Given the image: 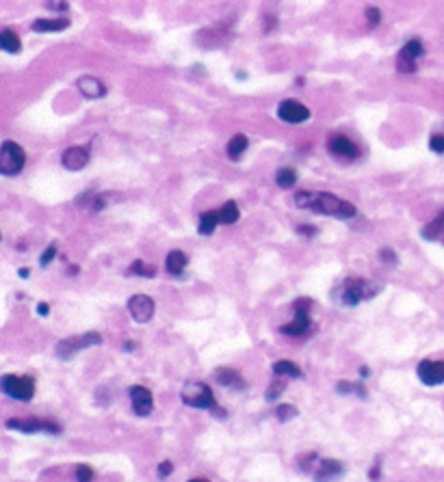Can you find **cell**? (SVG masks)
<instances>
[{
  "mask_svg": "<svg viewBox=\"0 0 444 482\" xmlns=\"http://www.w3.org/2000/svg\"><path fill=\"white\" fill-rule=\"evenodd\" d=\"M295 206L302 210H310L315 215H325L334 219H353L358 210L351 201L336 197L332 193H317V190H297L295 193Z\"/></svg>",
  "mask_w": 444,
  "mask_h": 482,
  "instance_id": "cell-1",
  "label": "cell"
},
{
  "mask_svg": "<svg viewBox=\"0 0 444 482\" xmlns=\"http://www.w3.org/2000/svg\"><path fill=\"white\" fill-rule=\"evenodd\" d=\"M379 290H381V285L375 281L360 279V277H347L334 288V298L340 305L353 307V305H358L360 300L373 298Z\"/></svg>",
  "mask_w": 444,
  "mask_h": 482,
  "instance_id": "cell-2",
  "label": "cell"
},
{
  "mask_svg": "<svg viewBox=\"0 0 444 482\" xmlns=\"http://www.w3.org/2000/svg\"><path fill=\"white\" fill-rule=\"evenodd\" d=\"M0 391L18 402H28L35 396V379L33 376L5 374L0 376Z\"/></svg>",
  "mask_w": 444,
  "mask_h": 482,
  "instance_id": "cell-3",
  "label": "cell"
},
{
  "mask_svg": "<svg viewBox=\"0 0 444 482\" xmlns=\"http://www.w3.org/2000/svg\"><path fill=\"white\" fill-rule=\"evenodd\" d=\"M182 402L193 406V409H204V411L217 409L213 389L202 381H191L182 387Z\"/></svg>",
  "mask_w": 444,
  "mask_h": 482,
  "instance_id": "cell-4",
  "label": "cell"
},
{
  "mask_svg": "<svg viewBox=\"0 0 444 482\" xmlns=\"http://www.w3.org/2000/svg\"><path fill=\"white\" fill-rule=\"evenodd\" d=\"M102 344V336L96 333V331H87V333L83 336H72V338H65L56 344V357L59 359H72L76 353L85 351V349H92V346H100Z\"/></svg>",
  "mask_w": 444,
  "mask_h": 482,
  "instance_id": "cell-5",
  "label": "cell"
},
{
  "mask_svg": "<svg viewBox=\"0 0 444 482\" xmlns=\"http://www.w3.org/2000/svg\"><path fill=\"white\" fill-rule=\"evenodd\" d=\"M26 164V152L16 141H5L0 145V173L3 175H18Z\"/></svg>",
  "mask_w": 444,
  "mask_h": 482,
  "instance_id": "cell-6",
  "label": "cell"
},
{
  "mask_svg": "<svg viewBox=\"0 0 444 482\" xmlns=\"http://www.w3.org/2000/svg\"><path fill=\"white\" fill-rule=\"evenodd\" d=\"M310 307H313V300L308 298H299L297 303H295V320L282 325V333L284 336H293V338H302L306 336L310 331Z\"/></svg>",
  "mask_w": 444,
  "mask_h": 482,
  "instance_id": "cell-7",
  "label": "cell"
},
{
  "mask_svg": "<svg viewBox=\"0 0 444 482\" xmlns=\"http://www.w3.org/2000/svg\"><path fill=\"white\" fill-rule=\"evenodd\" d=\"M7 428L18 430V432H26V435H37V432L59 435V432H61V426H59L56 421H50V419H37V417H28V419L11 417V419H7Z\"/></svg>",
  "mask_w": 444,
  "mask_h": 482,
  "instance_id": "cell-8",
  "label": "cell"
},
{
  "mask_svg": "<svg viewBox=\"0 0 444 482\" xmlns=\"http://www.w3.org/2000/svg\"><path fill=\"white\" fill-rule=\"evenodd\" d=\"M128 311H130L132 320L139 322V325H145L154 318L156 305L147 294H135V296L128 298Z\"/></svg>",
  "mask_w": 444,
  "mask_h": 482,
  "instance_id": "cell-9",
  "label": "cell"
},
{
  "mask_svg": "<svg viewBox=\"0 0 444 482\" xmlns=\"http://www.w3.org/2000/svg\"><path fill=\"white\" fill-rule=\"evenodd\" d=\"M416 374L421 383L429 385V387H436V385H442L444 383V361L440 359H423L419 368H416Z\"/></svg>",
  "mask_w": 444,
  "mask_h": 482,
  "instance_id": "cell-10",
  "label": "cell"
},
{
  "mask_svg": "<svg viewBox=\"0 0 444 482\" xmlns=\"http://www.w3.org/2000/svg\"><path fill=\"white\" fill-rule=\"evenodd\" d=\"M277 117L282 119V122H286V124L297 126V124H304V122H308V119H310V109L304 107V104L297 102V100H284L277 107Z\"/></svg>",
  "mask_w": 444,
  "mask_h": 482,
  "instance_id": "cell-11",
  "label": "cell"
},
{
  "mask_svg": "<svg viewBox=\"0 0 444 482\" xmlns=\"http://www.w3.org/2000/svg\"><path fill=\"white\" fill-rule=\"evenodd\" d=\"M128 396H130V402H132V411H135L139 417H145V415L152 413L154 396L145 385H132L128 389Z\"/></svg>",
  "mask_w": 444,
  "mask_h": 482,
  "instance_id": "cell-12",
  "label": "cell"
},
{
  "mask_svg": "<svg viewBox=\"0 0 444 482\" xmlns=\"http://www.w3.org/2000/svg\"><path fill=\"white\" fill-rule=\"evenodd\" d=\"M330 152L338 158V160H345V162H351L360 156V147L355 145L349 137H345V134H334V137L330 139Z\"/></svg>",
  "mask_w": 444,
  "mask_h": 482,
  "instance_id": "cell-13",
  "label": "cell"
},
{
  "mask_svg": "<svg viewBox=\"0 0 444 482\" xmlns=\"http://www.w3.org/2000/svg\"><path fill=\"white\" fill-rule=\"evenodd\" d=\"M89 158H92V154H89L87 147L74 145V147H67L61 154V164L67 171H81L89 164Z\"/></svg>",
  "mask_w": 444,
  "mask_h": 482,
  "instance_id": "cell-14",
  "label": "cell"
},
{
  "mask_svg": "<svg viewBox=\"0 0 444 482\" xmlns=\"http://www.w3.org/2000/svg\"><path fill=\"white\" fill-rule=\"evenodd\" d=\"M345 472V465L336 461V459H325L317 465V470H315V480L317 482H332L336 480L338 476H343Z\"/></svg>",
  "mask_w": 444,
  "mask_h": 482,
  "instance_id": "cell-15",
  "label": "cell"
},
{
  "mask_svg": "<svg viewBox=\"0 0 444 482\" xmlns=\"http://www.w3.org/2000/svg\"><path fill=\"white\" fill-rule=\"evenodd\" d=\"M76 85H78V91L89 100H98L102 96H107L105 83H102L100 78H96V76H81Z\"/></svg>",
  "mask_w": 444,
  "mask_h": 482,
  "instance_id": "cell-16",
  "label": "cell"
},
{
  "mask_svg": "<svg viewBox=\"0 0 444 482\" xmlns=\"http://www.w3.org/2000/svg\"><path fill=\"white\" fill-rule=\"evenodd\" d=\"M70 26L67 18H39L33 22V31L35 33H59V31H65Z\"/></svg>",
  "mask_w": 444,
  "mask_h": 482,
  "instance_id": "cell-17",
  "label": "cell"
},
{
  "mask_svg": "<svg viewBox=\"0 0 444 482\" xmlns=\"http://www.w3.org/2000/svg\"><path fill=\"white\" fill-rule=\"evenodd\" d=\"M215 379H217L219 385H224V387H232V389L245 387L243 374L236 372V370H232V368H219V370L215 372Z\"/></svg>",
  "mask_w": 444,
  "mask_h": 482,
  "instance_id": "cell-18",
  "label": "cell"
},
{
  "mask_svg": "<svg viewBox=\"0 0 444 482\" xmlns=\"http://www.w3.org/2000/svg\"><path fill=\"white\" fill-rule=\"evenodd\" d=\"M189 258H187V253L180 251V249H173L167 253V260H165V268H167V273L173 275V277H180L184 273V266H187Z\"/></svg>",
  "mask_w": 444,
  "mask_h": 482,
  "instance_id": "cell-19",
  "label": "cell"
},
{
  "mask_svg": "<svg viewBox=\"0 0 444 482\" xmlns=\"http://www.w3.org/2000/svg\"><path fill=\"white\" fill-rule=\"evenodd\" d=\"M271 370H273L275 376H288V379H302V376H304L302 368H299L297 364H295V361H290V359H279V361H275Z\"/></svg>",
  "mask_w": 444,
  "mask_h": 482,
  "instance_id": "cell-20",
  "label": "cell"
},
{
  "mask_svg": "<svg viewBox=\"0 0 444 482\" xmlns=\"http://www.w3.org/2000/svg\"><path fill=\"white\" fill-rule=\"evenodd\" d=\"M247 145H249V141H247L245 134H234V137L230 139V143H228V158L234 160V162L241 160Z\"/></svg>",
  "mask_w": 444,
  "mask_h": 482,
  "instance_id": "cell-21",
  "label": "cell"
},
{
  "mask_svg": "<svg viewBox=\"0 0 444 482\" xmlns=\"http://www.w3.org/2000/svg\"><path fill=\"white\" fill-rule=\"evenodd\" d=\"M219 223H221V221H219V212H215V210H209V212H204V215L200 217L198 232H200L202 236H209V234L215 232V228H217Z\"/></svg>",
  "mask_w": 444,
  "mask_h": 482,
  "instance_id": "cell-22",
  "label": "cell"
},
{
  "mask_svg": "<svg viewBox=\"0 0 444 482\" xmlns=\"http://www.w3.org/2000/svg\"><path fill=\"white\" fill-rule=\"evenodd\" d=\"M0 48L11 52V54H18L22 48V41L13 31H0Z\"/></svg>",
  "mask_w": 444,
  "mask_h": 482,
  "instance_id": "cell-23",
  "label": "cell"
},
{
  "mask_svg": "<svg viewBox=\"0 0 444 482\" xmlns=\"http://www.w3.org/2000/svg\"><path fill=\"white\" fill-rule=\"evenodd\" d=\"M239 217H241V210L234 201H226L219 210V221L224 225H234L236 221H239Z\"/></svg>",
  "mask_w": 444,
  "mask_h": 482,
  "instance_id": "cell-24",
  "label": "cell"
},
{
  "mask_svg": "<svg viewBox=\"0 0 444 482\" xmlns=\"http://www.w3.org/2000/svg\"><path fill=\"white\" fill-rule=\"evenodd\" d=\"M425 54V48H423V43L421 39H410L405 46L401 48V52H399V56H403V58H410V61L416 63V58Z\"/></svg>",
  "mask_w": 444,
  "mask_h": 482,
  "instance_id": "cell-25",
  "label": "cell"
},
{
  "mask_svg": "<svg viewBox=\"0 0 444 482\" xmlns=\"http://www.w3.org/2000/svg\"><path fill=\"white\" fill-rule=\"evenodd\" d=\"M444 232V212L442 215H438L432 223L429 225H425L423 228V238H427V240H436L440 234Z\"/></svg>",
  "mask_w": 444,
  "mask_h": 482,
  "instance_id": "cell-26",
  "label": "cell"
},
{
  "mask_svg": "<svg viewBox=\"0 0 444 482\" xmlns=\"http://www.w3.org/2000/svg\"><path fill=\"white\" fill-rule=\"evenodd\" d=\"M275 182L282 188H290V186L297 184V171L290 169V167H282L275 173Z\"/></svg>",
  "mask_w": 444,
  "mask_h": 482,
  "instance_id": "cell-27",
  "label": "cell"
},
{
  "mask_svg": "<svg viewBox=\"0 0 444 482\" xmlns=\"http://www.w3.org/2000/svg\"><path fill=\"white\" fill-rule=\"evenodd\" d=\"M128 273H130V275H139V277H147V279H150V277L156 275V266H150V264H145V262L137 260V262L130 264Z\"/></svg>",
  "mask_w": 444,
  "mask_h": 482,
  "instance_id": "cell-28",
  "label": "cell"
},
{
  "mask_svg": "<svg viewBox=\"0 0 444 482\" xmlns=\"http://www.w3.org/2000/svg\"><path fill=\"white\" fill-rule=\"evenodd\" d=\"M336 391L338 394H351V391H358L360 394V398H366V389L362 387V385H355V383H349V381H340V383H336Z\"/></svg>",
  "mask_w": 444,
  "mask_h": 482,
  "instance_id": "cell-29",
  "label": "cell"
},
{
  "mask_svg": "<svg viewBox=\"0 0 444 482\" xmlns=\"http://www.w3.org/2000/svg\"><path fill=\"white\" fill-rule=\"evenodd\" d=\"M275 417L279 421H288L293 417H297V409H295L293 404H279L277 409H275Z\"/></svg>",
  "mask_w": 444,
  "mask_h": 482,
  "instance_id": "cell-30",
  "label": "cell"
},
{
  "mask_svg": "<svg viewBox=\"0 0 444 482\" xmlns=\"http://www.w3.org/2000/svg\"><path fill=\"white\" fill-rule=\"evenodd\" d=\"M94 470H92V465H78L76 467V482H92L94 480Z\"/></svg>",
  "mask_w": 444,
  "mask_h": 482,
  "instance_id": "cell-31",
  "label": "cell"
},
{
  "mask_svg": "<svg viewBox=\"0 0 444 482\" xmlns=\"http://www.w3.org/2000/svg\"><path fill=\"white\" fill-rule=\"evenodd\" d=\"M284 387H286V385H284V381H282V379H277V383L273 381V383H271V387L266 389V400H275V398L284 391Z\"/></svg>",
  "mask_w": 444,
  "mask_h": 482,
  "instance_id": "cell-32",
  "label": "cell"
},
{
  "mask_svg": "<svg viewBox=\"0 0 444 482\" xmlns=\"http://www.w3.org/2000/svg\"><path fill=\"white\" fill-rule=\"evenodd\" d=\"M397 69H399V72H403V74H412V72H416V63L410 61V58L397 56Z\"/></svg>",
  "mask_w": 444,
  "mask_h": 482,
  "instance_id": "cell-33",
  "label": "cell"
},
{
  "mask_svg": "<svg viewBox=\"0 0 444 482\" xmlns=\"http://www.w3.org/2000/svg\"><path fill=\"white\" fill-rule=\"evenodd\" d=\"M429 147H432V152L436 154H444V134H434V137L429 139Z\"/></svg>",
  "mask_w": 444,
  "mask_h": 482,
  "instance_id": "cell-34",
  "label": "cell"
},
{
  "mask_svg": "<svg viewBox=\"0 0 444 482\" xmlns=\"http://www.w3.org/2000/svg\"><path fill=\"white\" fill-rule=\"evenodd\" d=\"M379 20H381V11L375 9V7H368V9H366V22H368V26H371V28L377 26Z\"/></svg>",
  "mask_w": 444,
  "mask_h": 482,
  "instance_id": "cell-35",
  "label": "cell"
},
{
  "mask_svg": "<svg viewBox=\"0 0 444 482\" xmlns=\"http://www.w3.org/2000/svg\"><path fill=\"white\" fill-rule=\"evenodd\" d=\"M54 255H56V247H54V245H50V247H48L46 251H43V253H41V258H39V264H41L43 268H46V266H48V264H50V262L54 260Z\"/></svg>",
  "mask_w": 444,
  "mask_h": 482,
  "instance_id": "cell-36",
  "label": "cell"
},
{
  "mask_svg": "<svg viewBox=\"0 0 444 482\" xmlns=\"http://www.w3.org/2000/svg\"><path fill=\"white\" fill-rule=\"evenodd\" d=\"M379 260L386 264H397V253L392 249H381L379 251Z\"/></svg>",
  "mask_w": 444,
  "mask_h": 482,
  "instance_id": "cell-37",
  "label": "cell"
},
{
  "mask_svg": "<svg viewBox=\"0 0 444 482\" xmlns=\"http://www.w3.org/2000/svg\"><path fill=\"white\" fill-rule=\"evenodd\" d=\"M171 472H173V463H171V461H162V463L158 465V476H160V478H167Z\"/></svg>",
  "mask_w": 444,
  "mask_h": 482,
  "instance_id": "cell-38",
  "label": "cell"
},
{
  "mask_svg": "<svg viewBox=\"0 0 444 482\" xmlns=\"http://www.w3.org/2000/svg\"><path fill=\"white\" fill-rule=\"evenodd\" d=\"M297 234H302V236H315L317 234V228H313V225H299L297 228Z\"/></svg>",
  "mask_w": 444,
  "mask_h": 482,
  "instance_id": "cell-39",
  "label": "cell"
},
{
  "mask_svg": "<svg viewBox=\"0 0 444 482\" xmlns=\"http://www.w3.org/2000/svg\"><path fill=\"white\" fill-rule=\"evenodd\" d=\"M46 7L52 9V11H67L70 9L67 3H46Z\"/></svg>",
  "mask_w": 444,
  "mask_h": 482,
  "instance_id": "cell-40",
  "label": "cell"
},
{
  "mask_svg": "<svg viewBox=\"0 0 444 482\" xmlns=\"http://www.w3.org/2000/svg\"><path fill=\"white\" fill-rule=\"evenodd\" d=\"M37 314H39V316H48V314H50V305H48V303H39V305H37Z\"/></svg>",
  "mask_w": 444,
  "mask_h": 482,
  "instance_id": "cell-41",
  "label": "cell"
},
{
  "mask_svg": "<svg viewBox=\"0 0 444 482\" xmlns=\"http://www.w3.org/2000/svg\"><path fill=\"white\" fill-rule=\"evenodd\" d=\"M368 476H371V480H377V478L381 476V472H379V463H375V465H373V470H371V474H368Z\"/></svg>",
  "mask_w": 444,
  "mask_h": 482,
  "instance_id": "cell-42",
  "label": "cell"
},
{
  "mask_svg": "<svg viewBox=\"0 0 444 482\" xmlns=\"http://www.w3.org/2000/svg\"><path fill=\"white\" fill-rule=\"evenodd\" d=\"M135 349H137L135 342H126V344H124V351H135Z\"/></svg>",
  "mask_w": 444,
  "mask_h": 482,
  "instance_id": "cell-43",
  "label": "cell"
},
{
  "mask_svg": "<svg viewBox=\"0 0 444 482\" xmlns=\"http://www.w3.org/2000/svg\"><path fill=\"white\" fill-rule=\"evenodd\" d=\"M28 273H31V270H28V268H20V277H28Z\"/></svg>",
  "mask_w": 444,
  "mask_h": 482,
  "instance_id": "cell-44",
  "label": "cell"
},
{
  "mask_svg": "<svg viewBox=\"0 0 444 482\" xmlns=\"http://www.w3.org/2000/svg\"><path fill=\"white\" fill-rule=\"evenodd\" d=\"M189 482H211V480H206V478H193V480H189Z\"/></svg>",
  "mask_w": 444,
  "mask_h": 482,
  "instance_id": "cell-45",
  "label": "cell"
},
{
  "mask_svg": "<svg viewBox=\"0 0 444 482\" xmlns=\"http://www.w3.org/2000/svg\"><path fill=\"white\" fill-rule=\"evenodd\" d=\"M360 376H368V368H360Z\"/></svg>",
  "mask_w": 444,
  "mask_h": 482,
  "instance_id": "cell-46",
  "label": "cell"
},
{
  "mask_svg": "<svg viewBox=\"0 0 444 482\" xmlns=\"http://www.w3.org/2000/svg\"><path fill=\"white\" fill-rule=\"evenodd\" d=\"M0 240H3V234H0Z\"/></svg>",
  "mask_w": 444,
  "mask_h": 482,
  "instance_id": "cell-47",
  "label": "cell"
}]
</instances>
